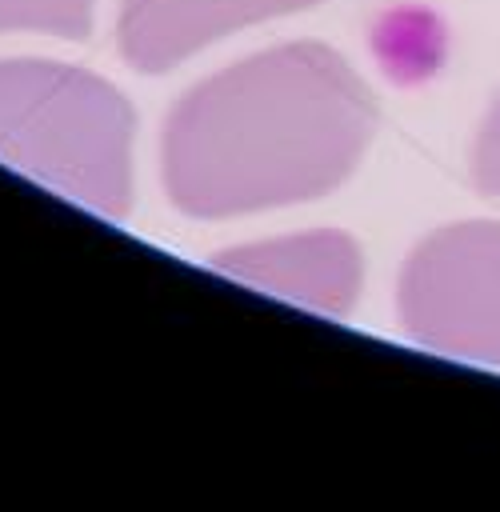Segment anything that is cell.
Masks as SVG:
<instances>
[{"label":"cell","instance_id":"6da1fadb","mask_svg":"<svg viewBox=\"0 0 500 512\" xmlns=\"http://www.w3.org/2000/svg\"><path fill=\"white\" fill-rule=\"evenodd\" d=\"M376 104L328 44H276L192 84L164 120L160 176L196 220L328 196L360 164Z\"/></svg>","mask_w":500,"mask_h":512},{"label":"cell","instance_id":"7a4b0ae2","mask_svg":"<svg viewBox=\"0 0 500 512\" xmlns=\"http://www.w3.org/2000/svg\"><path fill=\"white\" fill-rule=\"evenodd\" d=\"M136 116L104 76L36 56L0 60V164L56 196L124 220Z\"/></svg>","mask_w":500,"mask_h":512},{"label":"cell","instance_id":"3957f363","mask_svg":"<svg viewBox=\"0 0 500 512\" xmlns=\"http://www.w3.org/2000/svg\"><path fill=\"white\" fill-rule=\"evenodd\" d=\"M396 308L420 348L500 368V224L464 220L424 236L404 260Z\"/></svg>","mask_w":500,"mask_h":512},{"label":"cell","instance_id":"277c9868","mask_svg":"<svg viewBox=\"0 0 500 512\" xmlns=\"http://www.w3.org/2000/svg\"><path fill=\"white\" fill-rule=\"evenodd\" d=\"M212 268L236 284L332 320H348L364 288V256L356 240L332 228L236 244L216 252Z\"/></svg>","mask_w":500,"mask_h":512},{"label":"cell","instance_id":"5b68a950","mask_svg":"<svg viewBox=\"0 0 500 512\" xmlns=\"http://www.w3.org/2000/svg\"><path fill=\"white\" fill-rule=\"evenodd\" d=\"M316 4L320 0H120L116 44L136 72L160 76L240 28Z\"/></svg>","mask_w":500,"mask_h":512},{"label":"cell","instance_id":"8992f818","mask_svg":"<svg viewBox=\"0 0 500 512\" xmlns=\"http://www.w3.org/2000/svg\"><path fill=\"white\" fill-rule=\"evenodd\" d=\"M96 0H0V32H40L84 40L92 32Z\"/></svg>","mask_w":500,"mask_h":512},{"label":"cell","instance_id":"52a82bcc","mask_svg":"<svg viewBox=\"0 0 500 512\" xmlns=\"http://www.w3.org/2000/svg\"><path fill=\"white\" fill-rule=\"evenodd\" d=\"M472 180L480 192L488 196H500V96L492 100L480 132H476V144H472Z\"/></svg>","mask_w":500,"mask_h":512}]
</instances>
